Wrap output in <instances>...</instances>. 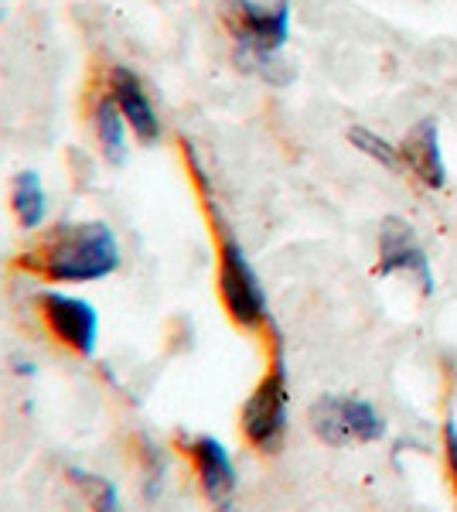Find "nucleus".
I'll use <instances>...</instances> for the list:
<instances>
[{
  "label": "nucleus",
  "mask_w": 457,
  "mask_h": 512,
  "mask_svg": "<svg viewBox=\"0 0 457 512\" xmlns=\"http://www.w3.org/2000/svg\"><path fill=\"white\" fill-rule=\"evenodd\" d=\"M21 267L52 284H89L120 267V246L106 222H69L55 226L38 250L24 253Z\"/></svg>",
  "instance_id": "1"
},
{
  "label": "nucleus",
  "mask_w": 457,
  "mask_h": 512,
  "mask_svg": "<svg viewBox=\"0 0 457 512\" xmlns=\"http://www.w3.org/2000/svg\"><path fill=\"white\" fill-rule=\"evenodd\" d=\"M219 14L236 41V62L270 76L290 35V0H222Z\"/></svg>",
  "instance_id": "2"
},
{
  "label": "nucleus",
  "mask_w": 457,
  "mask_h": 512,
  "mask_svg": "<svg viewBox=\"0 0 457 512\" xmlns=\"http://www.w3.org/2000/svg\"><path fill=\"white\" fill-rule=\"evenodd\" d=\"M219 297L226 304V315L239 328L256 332L267 325V291H263L243 246L232 236H222L219 243Z\"/></svg>",
  "instance_id": "3"
},
{
  "label": "nucleus",
  "mask_w": 457,
  "mask_h": 512,
  "mask_svg": "<svg viewBox=\"0 0 457 512\" xmlns=\"http://www.w3.org/2000/svg\"><path fill=\"white\" fill-rule=\"evenodd\" d=\"M311 431L331 448L369 444L386 434V420L359 396H321L311 403Z\"/></svg>",
  "instance_id": "4"
},
{
  "label": "nucleus",
  "mask_w": 457,
  "mask_h": 512,
  "mask_svg": "<svg viewBox=\"0 0 457 512\" xmlns=\"http://www.w3.org/2000/svg\"><path fill=\"white\" fill-rule=\"evenodd\" d=\"M287 373L284 362H273V369L256 383V390L249 393V400L243 403V417H239V427H243V437L253 444L256 451L273 454L280 451L287 434Z\"/></svg>",
  "instance_id": "5"
},
{
  "label": "nucleus",
  "mask_w": 457,
  "mask_h": 512,
  "mask_svg": "<svg viewBox=\"0 0 457 512\" xmlns=\"http://www.w3.org/2000/svg\"><path fill=\"white\" fill-rule=\"evenodd\" d=\"M41 321L52 332L55 342L69 345L76 355H93L99 338V315L89 301L62 291H45L38 297Z\"/></svg>",
  "instance_id": "6"
},
{
  "label": "nucleus",
  "mask_w": 457,
  "mask_h": 512,
  "mask_svg": "<svg viewBox=\"0 0 457 512\" xmlns=\"http://www.w3.org/2000/svg\"><path fill=\"white\" fill-rule=\"evenodd\" d=\"M379 274H413L423 291H434V274H430L427 253H423L413 226L400 216L382 219L379 229Z\"/></svg>",
  "instance_id": "7"
},
{
  "label": "nucleus",
  "mask_w": 457,
  "mask_h": 512,
  "mask_svg": "<svg viewBox=\"0 0 457 512\" xmlns=\"http://www.w3.org/2000/svg\"><path fill=\"white\" fill-rule=\"evenodd\" d=\"M110 96L120 106L127 127L134 130L140 144H157L161 140V120H157V110L147 96L144 82L137 79V72H130L127 65H113L110 69Z\"/></svg>",
  "instance_id": "8"
},
{
  "label": "nucleus",
  "mask_w": 457,
  "mask_h": 512,
  "mask_svg": "<svg viewBox=\"0 0 457 512\" xmlns=\"http://www.w3.org/2000/svg\"><path fill=\"white\" fill-rule=\"evenodd\" d=\"M185 451L195 465V475H198V485H202L205 499L209 502H229V495L236 492V465H232L226 444L219 437H209V434H198L185 441Z\"/></svg>",
  "instance_id": "9"
},
{
  "label": "nucleus",
  "mask_w": 457,
  "mask_h": 512,
  "mask_svg": "<svg viewBox=\"0 0 457 512\" xmlns=\"http://www.w3.org/2000/svg\"><path fill=\"white\" fill-rule=\"evenodd\" d=\"M400 161L417 175L427 188H440L447 181L444 154H440V130L437 120H420L417 127H410V134L400 144Z\"/></svg>",
  "instance_id": "10"
},
{
  "label": "nucleus",
  "mask_w": 457,
  "mask_h": 512,
  "mask_svg": "<svg viewBox=\"0 0 457 512\" xmlns=\"http://www.w3.org/2000/svg\"><path fill=\"white\" fill-rule=\"evenodd\" d=\"M93 127H96L99 147H103L106 158L113 164H123V158H127V120H123L120 106H116V99L110 93L96 103Z\"/></svg>",
  "instance_id": "11"
},
{
  "label": "nucleus",
  "mask_w": 457,
  "mask_h": 512,
  "mask_svg": "<svg viewBox=\"0 0 457 512\" xmlns=\"http://www.w3.org/2000/svg\"><path fill=\"white\" fill-rule=\"evenodd\" d=\"M11 209L24 229H38L45 222V185L35 171H21L14 175V188H11Z\"/></svg>",
  "instance_id": "12"
},
{
  "label": "nucleus",
  "mask_w": 457,
  "mask_h": 512,
  "mask_svg": "<svg viewBox=\"0 0 457 512\" xmlns=\"http://www.w3.org/2000/svg\"><path fill=\"white\" fill-rule=\"evenodd\" d=\"M69 475H72V482L86 492L89 509H93V512H123L120 492H116V485L110 482V478H103L96 472H82V468H72Z\"/></svg>",
  "instance_id": "13"
},
{
  "label": "nucleus",
  "mask_w": 457,
  "mask_h": 512,
  "mask_svg": "<svg viewBox=\"0 0 457 512\" xmlns=\"http://www.w3.org/2000/svg\"><path fill=\"white\" fill-rule=\"evenodd\" d=\"M348 140H352V147L359 154H365V158H372V161H379L382 168H400V147H393L386 137H379V134H372L369 127H352L348 130Z\"/></svg>",
  "instance_id": "14"
},
{
  "label": "nucleus",
  "mask_w": 457,
  "mask_h": 512,
  "mask_svg": "<svg viewBox=\"0 0 457 512\" xmlns=\"http://www.w3.org/2000/svg\"><path fill=\"white\" fill-rule=\"evenodd\" d=\"M140 458H144V478L151 482L147 492L157 495V489H161V482H164V454L154 448L151 437H140Z\"/></svg>",
  "instance_id": "15"
},
{
  "label": "nucleus",
  "mask_w": 457,
  "mask_h": 512,
  "mask_svg": "<svg viewBox=\"0 0 457 512\" xmlns=\"http://www.w3.org/2000/svg\"><path fill=\"white\" fill-rule=\"evenodd\" d=\"M444 448H447V465H451V475L457 482V424L454 420L444 427Z\"/></svg>",
  "instance_id": "16"
},
{
  "label": "nucleus",
  "mask_w": 457,
  "mask_h": 512,
  "mask_svg": "<svg viewBox=\"0 0 457 512\" xmlns=\"http://www.w3.org/2000/svg\"><path fill=\"white\" fill-rule=\"evenodd\" d=\"M215 512H239V509L232 506V502H219V506H215Z\"/></svg>",
  "instance_id": "17"
}]
</instances>
